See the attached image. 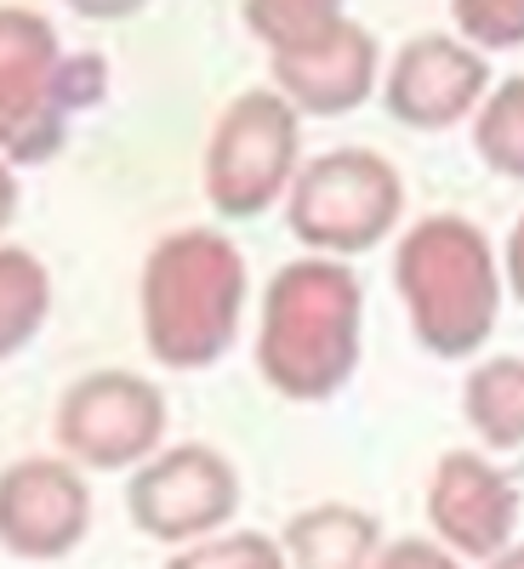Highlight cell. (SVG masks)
Segmentation results:
<instances>
[{
  "label": "cell",
  "instance_id": "cell-19",
  "mask_svg": "<svg viewBox=\"0 0 524 569\" xmlns=\"http://www.w3.org/2000/svg\"><path fill=\"white\" fill-rule=\"evenodd\" d=\"M451 23L473 52H513L524 46V0H456Z\"/></svg>",
  "mask_w": 524,
  "mask_h": 569
},
{
  "label": "cell",
  "instance_id": "cell-6",
  "mask_svg": "<svg viewBox=\"0 0 524 569\" xmlns=\"http://www.w3.org/2000/svg\"><path fill=\"white\" fill-rule=\"evenodd\" d=\"M303 149V114L279 98L274 86L240 91L211 126L206 142V200L217 217L251 222L297 182Z\"/></svg>",
  "mask_w": 524,
  "mask_h": 569
},
{
  "label": "cell",
  "instance_id": "cell-16",
  "mask_svg": "<svg viewBox=\"0 0 524 569\" xmlns=\"http://www.w3.org/2000/svg\"><path fill=\"white\" fill-rule=\"evenodd\" d=\"M343 23H348V12L337 0H251L246 7V29L268 46V58H291Z\"/></svg>",
  "mask_w": 524,
  "mask_h": 569
},
{
  "label": "cell",
  "instance_id": "cell-15",
  "mask_svg": "<svg viewBox=\"0 0 524 569\" xmlns=\"http://www.w3.org/2000/svg\"><path fill=\"white\" fill-rule=\"evenodd\" d=\"M52 313V273L23 246H0V353H23Z\"/></svg>",
  "mask_w": 524,
  "mask_h": 569
},
{
  "label": "cell",
  "instance_id": "cell-9",
  "mask_svg": "<svg viewBox=\"0 0 524 569\" xmlns=\"http://www.w3.org/2000/svg\"><path fill=\"white\" fill-rule=\"evenodd\" d=\"M91 530L86 467L69 456H23L0 472V541L12 558L52 563L69 558Z\"/></svg>",
  "mask_w": 524,
  "mask_h": 569
},
{
  "label": "cell",
  "instance_id": "cell-22",
  "mask_svg": "<svg viewBox=\"0 0 524 569\" xmlns=\"http://www.w3.org/2000/svg\"><path fill=\"white\" fill-rule=\"evenodd\" d=\"M479 569H524V541H513L507 552H496L491 563H479Z\"/></svg>",
  "mask_w": 524,
  "mask_h": 569
},
{
  "label": "cell",
  "instance_id": "cell-10",
  "mask_svg": "<svg viewBox=\"0 0 524 569\" xmlns=\"http://www.w3.org/2000/svg\"><path fill=\"white\" fill-rule=\"evenodd\" d=\"M427 530L462 563H491L518 536V490L485 450H445L427 479Z\"/></svg>",
  "mask_w": 524,
  "mask_h": 569
},
{
  "label": "cell",
  "instance_id": "cell-4",
  "mask_svg": "<svg viewBox=\"0 0 524 569\" xmlns=\"http://www.w3.org/2000/svg\"><path fill=\"white\" fill-rule=\"evenodd\" d=\"M103 98V58H63L34 7L0 12V149L34 166L63 149L69 109Z\"/></svg>",
  "mask_w": 524,
  "mask_h": 569
},
{
  "label": "cell",
  "instance_id": "cell-5",
  "mask_svg": "<svg viewBox=\"0 0 524 569\" xmlns=\"http://www.w3.org/2000/svg\"><path fill=\"white\" fill-rule=\"evenodd\" d=\"M405 211V182L376 149H330L308 160L285 194V222L314 257H359L383 246Z\"/></svg>",
  "mask_w": 524,
  "mask_h": 569
},
{
  "label": "cell",
  "instance_id": "cell-3",
  "mask_svg": "<svg viewBox=\"0 0 524 569\" xmlns=\"http://www.w3.org/2000/svg\"><path fill=\"white\" fill-rule=\"evenodd\" d=\"M394 284L411 337L434 359H467L502 319V262L479 222L434 211L405 228L394 251Z\"/></svg>",
  "mask_w": 524,
  "mask_h": 569
},
{
  "label": "cell",
  "instance_id": "cell-21",
  "mask_svg": "<svg viewBox=\"0 0 524 569\" xmlns=\"http://www.w3.org/2000/svg\"><path fill=\"white\" fill-rule=\"evenodd\" d=\"M507 291L524 302V217L513 222V240H507Z\"/></svg>",
  "mask_w": 524,
  "mask_h": 569
},
{
  "label": "cell",
  "instance_id": "cell-11",
  "mask_svg": "<svg viewBox=\"0 0 524 569\" xmlns=\"http://www.w3.org/2000/svg\"><path fill=\"white\" fill-rule=\"evenodd\" d=\"M491 98L485 52H473L456 34H416L394 52V69L383 80V103L399 126L416 131H451L456 120L479 114Z\"/></svg>",
  "mask_w": 524,
  "mask_h": 569
},
{
  "label": "cell",
  "instance_id": "cell-20",
  "mask_svg": "<svg viewBox=\"0 0 524 569\" xmlns=\"http://www.w3.org/2000/svg\"><path fill=\"white\" fill-rule=\"evenodd\" d=\"M370 569H462V558L445 552L434 536H405V541H388L376 552Z\"/></svg>",
  "mask_w": 524,
  "mask_h": 569
},
{
  "label": "cell",
  "instance_id": "cell-7",
  "mask_svg": "<svg viewBox=\"0 0 524 569\" xmlns=\"http://www.w3.org/2000/svg\"><path fill=\"white\" fill-rule=\"evenodd\" d=\"M52 433L86 472H137L166 450V393L137 370H91L63 388Z\"/></svg>",
  "mask_w": 524,
  "mask_h": 569
},
{
  "label": "cell",
  "instance_id": "cell-2",
  "mask_svg": "<svg viewBox=\"0 0 524 569\" xmlns=\"http://www.w3.org/2000/svg\"><path fill=\"white\" fill-rule=\"evenodd\" d=\"M240 308L246 257L223 228H177L142 262V348L166 370H211L240 337Z\"/></svg>",
  "mask_w": 524,
  "mask_h": 569
},
{
  "label": "cell",
  "instance_id": "cell-18",
  "mask_svg": "<svg viewBox=\"0 0 524 569\" xmlns=\"http://www.w3.org/2000/svg\"><path fill=\"white\" fill-rule=\"evenodd\" d=\"M166 569H291V563H285V547L274 536L234 530V536H211L200 547H182Z\"/></svg>",
  "mask_w": 524,
  "mask_h": 569
},
{
  "label": "cell",
  "instance_id": "cell-1",
  "mask_svg": "<svg viewBox=\"0 0 524 569\" xmlns=\"http://www.w3.org/2000/svg\"><path fill=\"white\" fill-rule=\"evenodd\" d=\"M359 319H365V291L348 262L337 257L285 262L268 279L257 319L263 382L291 405L330 399L359 365Z\"/></svg>",
  "mask_w": 524,
  "mask_h": 569
},
{
  "label": "cell",
  "instance_id": "cell-14",
  "mask_svg": "<svg viewBox=\"0 0 524 569\" xmlns=\"http://www.w3.org/2000/svg\"><path fill=\"white\" fill-rule=\"evenodd\" d=\"M462 416L491 450H524V359H479L462 382Z\"/></svg>",
  "mask_w": 524,
  "mask_h": 569
},
{
  "label": "cell",
  "instance_id": "cell-13",
  "mask_svg": "<svg viewBox=\"0 0 524 569\" xmlns=\"http://www.w3.org/2000/svg\"><path fill=\"white\" fill-rule=\"evenodd\" d=\"M285 563L291 569H370L383 552V525L354 501H314L285 518L279 530Z\"/></svg>",
  "mask_w": 524,
  "mask_h": 569
},
{
  "label": "cell",
  "instance_id": "cell-17",
  "mask_svg": "<svg viewBox=\"0 0 524 569\" xmlns=\"http://www.w3.org/2000/svg\"><path fill=\"white\" fill-rule=\"evenodd\" d=\"M473 149H479V160L496 171V177H518L524 182V74L502 80L479 120H473Z\"/></svg>",
  "mask_w": 524,
  "mask_h": 569
},
{
  "label": "cell",
  "instance_id": "cell-8",
  "mask_svg": "<svg viewBox=\"0 0 524 569\" xmlns=\"http://www.w3.org/2000/svg\"><path fill=\"white\" fill-rule=\"evenodd\" d=\"M240 472L217 445H166L126 485V518L166 547H200L240 512Z\"/></svg>",
  "mask_w": 524,
  "mask_h": 569
},
{
  "label": "cell",
  "instance_id": "cell-12",
  "mask_svg": "<svg viewBox=\"0 0 524 569\" xmlns=\"http://www.w3.org/2000/svg\"><path fill=\"white\" fill-rule=\"evenodd\" d=\"M376 86V40L354 18L291 58H274V91L297 114H354Z\"/></svg>",
  "mask_w": 524,
  "mask_h": 569
}]
</instances>
